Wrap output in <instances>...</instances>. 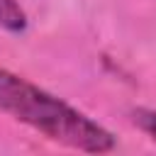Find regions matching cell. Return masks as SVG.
Returning a JSON list of instances; mask_svg holds the SVG:
<instances>
[{"label": "cell", "mask_w": 156, "mask_h": 156, "mask_svg": "<svg viewBox=\"0 0 156 156\" xmlns=\"http://www.w3.org/2000/svg\"><path fill=\"white\" fill-rule=\"evenodd\" d=\"M132 122L156 141V110H146V107H136L132 112Z\"/></svg>", "instance_id": "obj_3"}, {"label": "cell", "mask_w": 156, "mask_h": 156, "mask_svg": "<svg viewBox=\"0 0 156 156\" xmlns=\"http://www.w3.org/2000/svg\"><path fill=\"white\" fill-rule=\"evenodd\" d=\"M0 27L10 34H22L27 29V12L17 0H0Z\"/></svg>", "instance_id": "obj_2"}, {"label": "cell", "mask_w": 156, "mask_h": 156, "mask_svg": "<svg viewBox=\"0 0 156 156\" xmlns=\"http://www.w3.org/2000/svg\"><path fill=\"white\" fill-rule=\"evenodd\" d=\"M0 110L56 144L88 154L115 149L112 132L100 122L7 68H0Z\"/></svg>", "instance_id": "obj_1"}]
</instances>
